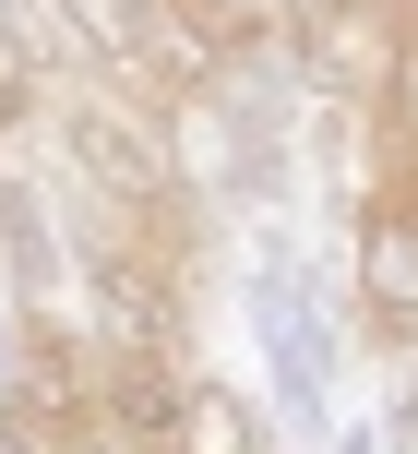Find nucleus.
<instances>
[{"label":"nucleus","mask_w":418,"mask_h":454,"mask_svg":"<svg viewBox=\"0 0 418 454\" xmlns=\"http://www.w3.org/2000/svg\"><path fill=\"white\" fill-rule=\"evenodd\" d=\"M347 299L383 359L418 347V180H359L347 204Z\"/></svg>","instance_id":"obj_1"},{"label":"nucleus","mask_w":418,"mask_h":454,"mask_svg":"<svg viewBox=\"0 0 418 454\" xmlns=\"http://www.w3.org/2000/svg\"><path fill=\"white\" fill-rule=\"evenodd\" d=\"M167 454H275V431H263V407L228 383V371H191V395H180V431H167Z\"/></svg>","instance_id":"obj_2"}]
</instances>
